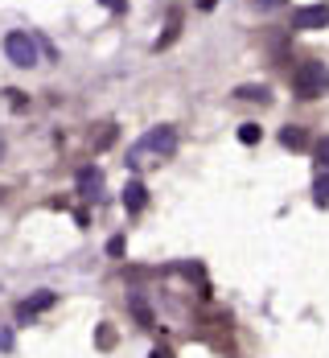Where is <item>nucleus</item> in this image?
I'll list each match as a JSON object with an SVG mask.
<instances>
[{"label":"nucleus","mask_w":329,"mask_h":358,"mask_svg":"<svg viewBox=\"0 0 329 358\" xmlns=\"http://www.w3.org/2000/svg\"><path fill=\"white\" fill-rule=\"evenodd\" d=\"M0 157H4V141H0Z\"/></svg>","instance_id":"16"},{"label":"nucleus","mask_w":329,"mask_h":358,"mask_svg":"<svg viewBox=\"0 0 329 358\" xmlns=\"http://www.w3.org/2000/svg\"><path fill=\"white\" fill-rule=\"evenodd\" d=\"M148 358H173V355H169V350H152Z\"/></svg>","instance_id":"15"},{"label":"nucleus","mask_w":329,"mask_h":358,"mask_svg":"<svg viewBox=\"0 0 329 358\" xmlns=\"http://www.w3.org/2000/svg\"><path fill=\"white\" fill-rule=\"evenodd\" d=\"M317 161L329 169V136H326V141H317Z\"/></svg>","instance_id":"12"},{"label":"nucleus","mask_w":329,"mask_h":358,"mask_svg":"<svg viewBox=\"0 0 329 358\" xmlns=\"http://www.w3.org/2000/svg\"><path fill=\"white\" fill-rule=\"evenodd\" d=\"M103 4H108L111 13H119V8H124V4H128V0H103Z\"/></svg>","instance_id":"13"},{"label":"nucleus","mask_w":329,"mask_h":358,"mask_svg":"<svg viewBox=\"0 0 329 358\" xmlns=\"http://www.w3.org/2000/svg\"><path fill=\"white\" fill-rule=\"evenodd\" d=\"M148 152H156V161H161V157H173V152H177V132L165 128V124L152 128V132H145V141L132 148V165H145Z\"/></svg>","instance_id":"2"},{"label":"nucleus","mask_w":329,"mask_h":358,"mask_svg":"<svg viewBox=\"0 0 329 358\" xmlns=\"http://www.w3.org/2000/svg\"><path fill=\"white\" fill-rule=\"evenodd\" d=\"M259 8H276V4H280V0H256Z\"/></svg>","instance_id":"14"},{"label":"nucleus","mask_w":329,"mask_h":358,"mask_svg":"<svg viewBox=\"0 0 329 358\" xmlns=\"http://www.w3.org/2000/svg\"><path fill=\"white\" fill-rule=\"evenodd\" d=\"M99 189H103V178H99V169H78V194L82 198H99Z\"/></svg>","instance_id":"7"},{"label":"nucleus","mask_w":329,"mask_h":358,"mask_svg":"<svg viewBox=\"0 0 329 358\" xmlns=\"http://www.w3.org/2000/svg\"><path fill=\"white\" fill-rule=\"evenodd\" d=\"M280 141H284V148H305L309 136H305V128H284V132H280Z\"/></svg>","instance_id":"9"},{"label":"nucleus","mask_w":329,"mask_h":358,"mask_svg":"<svg viewBox=\"0 0 329 358\" xmlns=\"http://www.w3.org/2000/svg\"><path fill=\"white\" fill-rule=\"evenodd\" d=\"M54 301H58V296H54L50 288H41L37 296H29V301H21V305H17V317H21V322H29L34 313H45V309H50Z\"/></svg>","instance_id":"5"},{"label":"nucleus","mask_w":329,"mask_h":358,"mask_svg":"<svg viewBox=\"0 0 329 358\" xmlns=\"http://www.w3.org/2000/svg\"><path fill=\"white\" fill-rule=\"evenodd\" d=\"M293 91L300 99H321L329 91V66L326 62H317V58H309V62H300L293 71Z\"/></svg>","instance_id":"1"},{"label":"nucleus","mask_w":329,"mask_h":358,"mask_svg":"<svg viewBox=\"0 0 329 358\" xmlns=\"http://www.w3.org/2000/svg\"><path fill=\"white\" fill-rule=\"evenodd\" d=\"M329 25V4H305L293 13V29H326Z\"/></svg>","instance_id":"4"},{"label":"nucleus","mask_w":329,"mask_h":358,"mask_svg":"<svg viewBox=\"0 0 329 358\" xmlns=\"http://www.w3.org/2000/svg\"><path fill=\"white\" fill-rule=\"evenodd\" d=\"M259 136H263V128H259V124H243V128H239V141H243V144H256Z\"/></svg>","instance_id":"10"},{"label":"nucleus","mask_w":329,"mask_h":358,"mask_svg":"<svg viewBox=\"0 0 329 358\" xmlns=\"http://www.w3.org/2000/svg\"><path fill=\"white\" fill-rule=\"evenodd\" d=\"M235 95H239V99H247V103H268V87H256V83H247V87H239Z\"/></svg>","instance_id":"8"},{"label":"nucleus","mask_w":329,"mask_h":358,"mask_svg":"<svg viewBox=\"0 0 329 358\" xmlns=\"http://www.w3.org/2000/svg\"><path fill=\"white\" fill-rule=\"evenodd\" d=\"M313 198H317L321 206L329 202V173H326V178H317V185H313Z\"/></svg>","instance_id":"11"},{"label":"nucleus","mask_w":329,"mask_h":358,"mask_svg":"<svg viewBox=\"0 0 329 358\" xmlns=\"http://www.w3.org/2000/svg\"><path fill=\"white\" fill-rule=\"evenodd\" d=\"M4 54H8V62H13V66H34V62H37V41L29 34H21V29H17V34L4 37Z\"/></svg>","instance_id":"3"},{"label":"nucleus","mask_w":329,"mask_h":358,"mask_svg":"<svg viewBox=\"0 0 329 358\" xmlns=\"http://www.w3.org/2000/svg\"><path fill=\"white\" fill-rule=\"evenodd\" d=\"M145 202H148V189L140 181H128V185H124V210L136 215V210H145Z\"/></svg>","instance_id":"6"}]
</instances>
